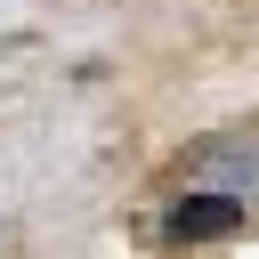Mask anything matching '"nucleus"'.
I'll return each mask as SVG.
<instances>
[{
  "label": "nucleus",
  "instance_id": "obj_1",
  "mask_svg": "<svg viewBox=\"0 0 259 259\" xmlns=\"http://www.w3.org/2000/svg\"><path fill=\"white\" fill-rule=\"evenodd\" d=\"M235 227H243V202H235V194H186V202H170V219H162L170 243H219V235H235Z\"/></svg>",
  "mask_w": 259,
  "mask_h": 259
}]
</instances>
